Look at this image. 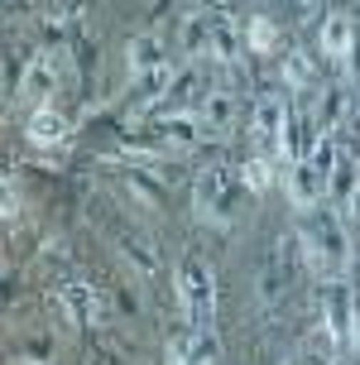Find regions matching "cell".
<instances>
[{
    "instance_id": "cell-1",
    "label": "cell",
    "mask_w": 360,
    "mask_h": 365,
    "mask_svg": "<svg viewBox=\"0 0 360 365\" xmlns=\"http://www.w3.org/2000/svg\"><path fill=\"white\" fill-rule=\"evenodd\" d=\"M298 236H303V255L307 269L317 279H346L351 259H356V245H351V221H346L341 207H312L298 217Z\"/></svg>"
},
{
    "instance_id": "cell-2",
    "label": "cell",
    "mask_w": 360,
    "mask_h": 365,
    "mask_svg": "<svg viewBox=\"0 0 360 365\" xmlns=\"http://www.w3.org/2000/svg\"><path fill=\"white\" fill-rule=\"evenodd\" d=\"M303 269H307L303 236H298V231H279V236L269 240L264 259H259V279H254V298H259L264 317H279V312L288 308V298L303 284Z\"/></svg>"
},
{
    "instance_id": "cell-3",
    "label": "cell",
    "mask_w": 360,
    "mask_h": 365,
    "mask_svg": "<svg viewBox=\"0 0 360 365\" xmlns=\"http://www.w3.org/2000/svg\"><path fill=\"white\" fill-rule=\"evenodd\" d=\"M173 289H178L182 303V322L187 327H216V303H221V289H216V269L202 255H182L178 269H173Z\"/></svg>"
},
{
    "instance_id": "cell-4",
    "label": "cell",
    "mask_w": 360,
    "mask_h": 365,
    "mask_svg": "<svg viewBox=\"0 0 360 365\" xmlns=\"http://www.w3.org/2000/svg\"><path fill=\"white\" fill-rule=\"evenodd\" d=\"M317 312H322V331L336 351L356 346L360 336V289L351 279H317Z\"/></svg>"
},
{
    "instance_id": "cell-5",
    "label": "cell",
    "mask_w": 360,
    "mask_h": 365,
    "mask_svg": "<svg viewBox=\"0 0 360 365\" xmlns=\"http://www.w3.org/2000/svg\"><path fill=\"white\" fill-rule=\"evenodd\" d=\"M240 192H250L245 178H240V168H207L192 182V212H197V221L226 231V226H235V197Z\"/></svg>"
},
{
    "instance_id": "cell-6",
    "label": "cell",
    "mask_w": 360,
    "mask_h": 365,
    "mask_svg": "<svg viewBox=\"0 0 360 365\" xmlns=\"http://www.w3.org/2000/svg\"><path fill=\"white\" fill-rule=\"evenodd\" d=\"M288 125H293V106H288L279 91L254 96L250 135H254V149H259V154H269V159L288 164Z\"/></svg>"
},
{
    "instance_id": "cell-7",
    "label": "cell",
    "mask_w": 360,
    "mask_h": 365,
    "mask_svg": "<svg viewBox=\"0 0 360 365\" xmlns=\"http://www.w3.org/2000/svg\"><path fill=\"white\" fill-rule=\"evenodd\" d=\"M284 192H288V207L303 217V212H312V207L326 202V173L312 159H288L284 164Z\"/></svg>"
},
{
    "instance_id": "cell-8",
    "label": "cell",
    "mask_w": 360,
    "mask_h": 365,
    "mask_svg": "<svg viewBox=\"0 0 360 365\" xmlns=\"http://www.w3.org/2000/svg\"><path fill=\"white\" fill-rule=\"evenodd\" d=\"M317 48H322V58H326V63H336L341 73H356V48H360L356 19H351V15H326L322 29H317Z\"/></svg>"
},
{
    "instance_id": "cell-9",
    "label": "cell",
    "mask_w": 360,
    "mask_h": 365,
    "mask_svg": "<svg viewBox=\"0 0 360 365\" xmlns=\"http://www.w3.org/2000/svg\"><path fill=\"white\" fill-rule=\"evenodd\" d=\"M53 87H58V77H53V58H48V53L29 58V68L19 73V106L38 110L43 101H48V96H53Z\"/></svg>"
},
{
    "instance_id": "cell-10",
    "label": "cell",
    "mask_w": 360,
    "mask_h": 365,
    "mask_svg": "<svg viewBox=\"0 0 360 365\" xmlns=\"http://www.w3.org/2000/svg\"><path fill=\"white\" fill-rule=\"evenodd\" d=\"M68 130H72V120L53 106V101H43L38 110H29V120H24V135H29V145H38V149L63 145V140H68Z\"/></svg>"
},
{
    "instance_id": "cell-11",
    "label": "cell",
    "mask_w": 360,
    "mask_h": 365,
    "mask_svg": "<svg viewBox=\"0 0 360 365\" xmlns=\"http://www.w3.org/2000/svg\"><path fill=\"white\" fill-rule=\"evenodd\" d=\"M163 63H168V53H163V38L154 34V29H144V34L130 38V77L154 73V68H163Z\"/></svg>"
},
{
    "instance_id": "cell-12",
    "label": "cell",
    "mask_w": 360,
    "mask_h": 365,
    "mask_svg": "<svg viewBox=\"0 0 360 365\" xmlns=\"http://www.w3.org/2000/svg\"><path fill=\"white\" fill-rule=\"evenodd\" d=\"M197 120H202L207 135H226L231 120H235V96H231V91H212V96H202Z\"/></svg>"
},
{
    "instance_id": "cell-13",
    "label": "cell",
    "mask_w": 360,
    "mask_h": 365,
    "mask_svg": "<svg viewBox=\"0 0 360 365\" xmlns=\"http://www.w3.org/2000/svg\"><path fill=\"white\" fill-rule=\"evenodd\" d=\"M356 187H360V164H356V159H351V154L341 149V159H336V168L326 173V202H331V207H346Z\"/></svg>"
},
{
    "instance_id": "cell-14",
    "label": "cell",
    "mask_w": 360,
    "mask_h": 365,
    "mask_svg": "<svg viewBox=\"0 0 360 365\" xmlns=\"http://www.w3.org/2000/svg\"><path fill=\"white\" fill-rule=\"evenodd\" d=\"M279 77H284L288 91H312V87H317V68H312V58H307L303 48H288V53H284Z\"/></svg>"
},
{
    "instance_id": "cell-15",
    "label": "cell",
    "mask_w": 360,
    "mask_h": 365,
    "mask_svg": "<svg viewBox=\"0 0 360 365\" xmlns=\"http://www.w3.org/2000/svg\"><path fill=\"white\" fill-rule=\"evenodd\" d=\"M346 110H351V91L346 87H322V106H317V130L322 135H336L341 130V120H346Z\"/></svg>"
},
{
    "instance_id": "cell-16",
    "label": "cell",
    "mask_w": 360,
    "mask_h": 365,
    "mask_svg": "<svg viewBox=\"0 0 360 365\" xmlns=\"http://www.w3.org/2000/svg\"><path fill=\"white\" fill-rule=\"evenodd\" d=\"M173 82H178V77H173V68H168V63H163V68H154V73H140V77H135V96H140V106L154 110L163 96L173 91Z\"/></svg>"
},
{
    "instance_id": "cell-17",
    "label": "cell",
    "mask_w": 360,
    "mask_h": 365,
    "mask_svg": "<svg viewBox=\"0 0 360 365\" xmlns=\"http://www.w3.org/2000/svg\"><path fill=\"white\" fill-rule=\"evenodd\" d=\"M240 38H245V48H250V53H274V43H279V29H274V19H269V15H254V19H245Z\"/></svg>"
},
{
    "instance_id": "cell-18",
    "label": "cell",
    "mask_w": 360,
    "mask_h": 365,
    "mask_svg": "<svg viewBox=\"0 0 360 365\" xmlns=\"http://www.w3.org/2000/svg\"><path fill=\"white\" fill-rule=\"evenodd\" d=\"M274 164H279V159H269V154L245 159V164H240V178H245V187H250V192H269V187H274Z\"/></svg>"
},
{
    "instance_id": "cell-19",
    "label": "cell",
    "mask_w": 360,
    "mask_h": 365,
    "mask_svg": "<svg viewBox=\"0 0 360 365\" xmlns=\"http://www.w3.org/2000/svg\"><path fill=\"white\" fill-rule=\"evenodd\" d=\"M341 212H346V221H351V226H360V187L351 192V202H346Z\"/></svg>"
},
{
    "instance_id": "cell-20",
    "label": "cell",
    "mask_w": 360,
    "mask_h": 365,
    "mask_svg": "<svg viewBox=\"0 0 360 365\" xmlns=\"http://www.w3.org/2000/svg\"><path fill=\"white\" fill-rule=\"evenodd\" d=\"M317 5H322V0H293V10H298V15H312Z\"/></svg>"
},
{
    "instance_id": "cell-21",
    "label": "cell",
    "mask_w": 360,
    "mask_h": 365,
    "mask_svg": "<svg viewBox=\"0 0 360 365\" xmlns=\"http://www.w3.org/2000/svg\"><path fill=\"white\" fill-rule=\"evenodd\" d=\"M216 5H221V10H226V5H231V0H216Z\"/></svg>"
},
{
    "instance_id": "cell-22",
    "label": "cell",
    "mask_w": 360,
    "mask_h": 365,
    "mask_svg": "<svg viewBox=\"0 0 360 365\" xmlns=\"http://www.w3.org/2000/svg\"><path fill=\"white\" fill-rule=\"evenodd\" d=\"M356 346H360V336H356Z\"/></svg>"
}]
</instances>
